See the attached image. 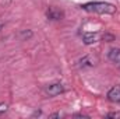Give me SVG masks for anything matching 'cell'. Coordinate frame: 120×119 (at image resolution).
Masks as SVG:
<instances>
[{
  "instance_id": "6da1fadb",
  "label": "cell",
  "mask_w": 120,
  "mask_h": 119,
  "mask_svg": "<svg viewBox=\"0 0 120 119\" xmlns=\"http://www.w3.org/2000/svg\"><path fill=\"white\" fill-rule=\"evenodd\" d=\"M82 10L88 13H96V14H115L116 13V6L112 3L106 1H90L81 6Z\"/></svg>"
},
{
  "instance_id": "7a4b0ae2",
  "label": "cell",
  "mask_w": 120,
  "mask_h": 119,
  "mask_svg": "<svg viewBox=\"0 0 120 119\" xmlns=\"http://www.w3.org/2000/svg\"><path fill=\"white\" fill-rule=\"evenodd\" d=\"M96 63H98V58L94 56V55H87V56H84V58H81V59L78 60V66L82 67V69H85V67H94Z\"/></svg>"
},
{
  "instance_id": "3957f363",
  "label": "cell",
  "mask_w": 120,
  "mask_h": 119,
  "mask_svg": "<svg viewBox=\"0 0 120 119\" xmlns=\"http://www.w3.org/2000/svg\"><path fill=\"white\" fill-rule=\"evenodd\" d=\"M64 91H66V88H64V86L61 83H53V84H50L46 88V94L49 97H56V95H59V94L64 92Z\"/></svg>"
},
{
  "instance_id": "277c9868",
  "label": "cell",
  "mask_w": 120,
  "mask_h": 119,
  "mask_svg": "<svg viewBox=\"0 0 120 119\" xmlns=\"http://www.w3.org/2000/svg\"><path fill=\"white\" fill-rule=\"evenodd\" d=\"M108 99L113 104H120V86H115L108 91Z\"/></svg>"
},
{
  "instance_id": "5b68a950",
  "label": "cell",
  "mask_w": 120,
  "mask_h": 119,
  "mask_svg": "<svg viewBox=\"0 0 120 119\" xmlns=\"http://www.w3.org/2000/svg\"><path fill=\"white\" fill-rule=\"evenodd\" d=\"M46 17H48L49 20L57 21V20H61V18L64 17V13H63L61 10H59V8H56V7H49L48 11H46Z\"/></svg>"
},
{
  "instance_id": "8992f818",
  "label": "cell",
  "mask_w": 120,
  "mask_h": 119,
  "mask_svg": "<svg viewBox=\"0 0 120 119\" xmlns=\"http://www.w3.org/2000/svg\"><path fill=\"white\" fill-rule=\"evenodd\" d=\"M99 41V34L98 32H84L82 34V42L85 45H92Z\"/></svg>"
},
{
  "instance_id": "52a82bcc",
  "label": "cell",
  "mask_w": 120,
  "mask_h": 119,
  "mask_svg": "<svg viewBox=\"0 0 120 119\" xmlns=\"http://www.w3.org/2000/svg\"><path fill=\"white\" fill-rule=\"evenodd\" d=\"M108 58L120 67V48H112V49H109Z\"/></svg>"
},
{
  "instance_id": "ba28073f",
  "label": "cell",
  "mask_w": 120,
  "mask_h": 119,
  "mask_svg": "<svg viewBox=\"0 0 120 119\" xmlns=\"http://www.w3.org/2000/svg\"><path fill=\"white\" fill-rule=\"evenodd\" d=\"M7 109H8V105H7V104H4V102H0V115H1V114H4Z\"/></svg>"
},
{
  "instance_id": "9c48e42d",
  "label": "cell",
  "mask_w": 120,
  "mask_h": 119,
  "mask_svg": "<svg viewBox=\"0 0 120 119\" xmlns=\"http://www.w3.org/2000/svg\"><path fill=\"white\" fill-rule=\"evenodd\" d=\"M102 38H103V39H105L106 42H112V41L115 39V36H113V35H110V34H105V35H103Z\"/></svg>"
},
{
  "instance_id": "30bf717a",
  "label": "cell",
  "mask_w": 120,
  "mask_h": 119,
  "mask_svg": "<svg viewBox=\"0 0 120 119\" xmlns=\"http://www.w3.org/2000/svg\"><path fill=\"white\" fill-rule=\"evenodd\" d=\"M108 118H120V112H110L106 115Z\"/></svg>"
},
{
  "instance_id": "8fae6325",
  "label": "cell",
  "mask_w": 120,
  "mask_h": 119,
  "mask_svg": "<svg viewBox=\"0 0 120 119\" xmlns=\"http://www.w3.org/2000/svg\"><path fill=\"white\" fill-rule=\"evenodd\" d=\"M60 116V114H52V115H50V118H59Z\"/></svg>"
},
{
  "instance_id": "7c38bea8",
  "label": "cell",
  "mask_w": 120,
  "mask_h": 119,
  "mask_svg": "<svg viewBox=\"0 0 120 119\" xmlns=\"http://www.w3.org/2000/svg\"><path fill=\"white\" fill-rule=\"evenodd\" d=\"M3 30V24H0V31Z\"/></svg>"
}]
</instances>
